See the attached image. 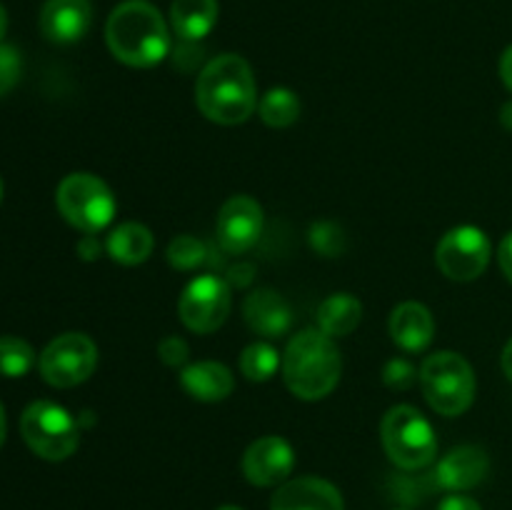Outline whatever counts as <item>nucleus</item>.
Instances as JSON below:
<instances>
[{"instance_id": "f257e3e1", "label": "nucleus", "mask_w": 512, "mask_h": 510, "mask_svg": "<svg viewBox=\"0 0 512 510\" xmlns=\"http://www.w3.org/2000/svg\"><path fill=\"white\" fill-rule=\"evenodd\" d=\"M195 103L213 123H245L258 108V88L248 60L233 53L210 60L195 83Z\"/></svg>"}, {"instance_id": "f03ea898", "label": "nucleus", "mask_w": 512, "mask_h": 510, "mask_svg": "<svg viewBox=\"0 0 512 510\" xmlns=\"http://www.w3.org/2000/svg\"><path fill=\"white\" fill-rule=\"evenodd\" d=\"M108 48L130 68H153L170 53V30L160 10L148 0H125L105 25Z\"/></svg>"}, {"instance_id": "7ed1b4c3", "label": "nucleus", "mask_w": 512, "mask_h": 510, "mask_svg": "<svg viewBox=\"0 0 512 510\" xmlns=\"http://www.w3.org/2000/svg\"><path fill=\"white\" fill-rule=\"evenodd\" d=\"M343 360L338 345L323 330H303L288 343L283 355V378L300 400H320L333 393Z\"/></svg>"}, {"instance_id": "20e7f679", "label": "nucleus", "mask_w": 512, "mask_h": 510, "mask_svg": "<svg viewBox=\"0 0 512 510\" xmlns=\"http://www.w3.org/2000/svg\"><path fill=\"white\" fill-rule=\"evenodd\" d=\"M420 388L430 408L440 415H463L475 400V373L468 360L450 350L425 358L420 368Z\"/></svg>"}, {"instance_id": "39448f33", "label": "nucleus", "mask_w": 512, "mask_h": 510, "mask_svg": "<svg viewBox=\"0 0 512 510\" xmlns=\"http://www.w3.org/2000/svg\"><path fill=\"white\" fill-rule=\"evenodd\" d=\"M380 438L388 458L403 470H420L430 465L438 453V438L433 425L420 410L410 405H395L380 425Z\"/></svg>"}, {"instance_id": "423d86ee", "label": "nucleus", "mask_w": 512, "mask_h": 510, "mask_svg": "<svg viewBox=\"0 0 512 510\" xmlns=\"http://www.w3.org/2000/svg\"><path fill=\"white\" fill-rule=\"evenodd\" d=\"M55 203L60 215L85 235L100 233L115 218L113 190L98 175L73 173L63 178L55 193Z\"/></svg>"}, {"instance_id": "0eeeda50", "label": "nucleus", "mask_w": 512, "mask_h": 510, "mask_svg": "<svg viewBox=\"0 0 512 510\" xmlns=\"http://www.w3.org/2000/svg\"><path fill=\"white\" fill-rule=\"evenodd\" d=\"M20 433L35 455L53 463L70 458L80 443V430L73 415L50 400H35L23 410Z\"/></svg>"}, {"instance_id": "6e6552de", "label": "nucleus", "mask_w": 512, "mask_h": 510, "mask_svg": "<svg viewBox=\"0 0 512 510\" xmlns=\"http://www.w3.org/2000/svg\"><path fill=\"white\" fill-rule=\"evenodd\" d=\"M98 348L83 333H63L40 353V375L53 388H75L93 375Z\"/></svg>"}, {"instance_id": "1a4fd4ad", "label": "nucleus", "mask_w": 512, "mask_h": 510, "mask_svg": "<svg viewBox=\"0 0 512 510\" xmlns=\"http://www.w3.org/2000/svg\"><path fill=\"white\" fill-rule=\"evenodd\" d=\"M490 255H493V248H490L488 235L475 225H460L443 235L435 248V263L443 270L445 278L468 283L488 270Z\"/></svg>"}, {"instance_id": "9d476101", "label": "nucleus", "mask_w": 512, "mask_h": 510, "mask_svg": "<svg viewBox=\"0 0 512 510\" xmlns=\"http://www.w3.org/2000/svg\"><path fill=\"white\" fill-rule=\"evenodd\" d=\"M230 288L218 275H200L185 285L178 300V315L193 333H213L230 313Z\"/></svg>"}, {"instance_id": "9b49d317", "label": "nucleus", "mask_w": 512, "mask_h": 510, "mask_svg": "<svg viewBox=\"0 0 512 510\" xmlns=\"http://www.w3.org/2000/svg\"><path fill=\"white\" fill-rule=\"evenodd\" d=\"M218 243L225 253H248L263 233V208L250 195H233L225 200L215 223Z\"/></svg>"}, {"instance_id": "f8f14e48", "label": "nucleus", "mask_w": 512, "mask_h": 510, "mask_svg": "<svg viewBox=\"0 0 512 510\" xmlns=\"http://www.w3.org/2000/svg\"><path fill=\"white\" fill-rule=\"evenodd\" d=\"M295 453L288 440L278 435H265L255 440L243 455V473L258 488H273L283 485L288 475L293 473Z\"/></svg>"}, {"instance_id": "ddd939ff", "label": "nucleus", "mask_w": 512, "mask_h": 510, "mask_svg": "<svg viewBox=\"0 0 512 510\" xmlns=\"http://www.w3.org/2000/svg\"><path fill=\"white\" fill-rule=\"evenodd\" d=\"M270 510H345L343 495L323 478L285 480L270 498Z\"/></svg>"}, {"instance_id": "4468645a", "label": "nucleus", "mask_w": 512, "mask_h": 510, "mask_svg": "<svg viewBox=\"0 0 512 510\" xmlns=\"http://www.w3.org/2000/svg\"><path fill=\"white\" fill-rule=\"evenodd\" d=\"M90 23H93L90 0H45L40 10V30L50 43H75L88 33Z\"/></svg>"}, {"instance_id": "2eb2a0df", "label": "nucleus", "mask_w": 512, "mask_h": 510, "mask_svg": "<svg viewBox=\"0 0 512 510\" xmlns=\"http://www.w3.org/2000/svg\"><path fill=\"white\" fill-rule=\"evenodd\" d=\"M488 470L490 458L483 448H478V445H458L440 460L433 478L438 488L450 490V493H463V490L483 483Z\"/></svg>"}, {"instance_id": "dca6fc26", "label": "nucleus", "mask_w": 512, "mask_h": 510, "mask_svg": "<svg viewBox=\"0 0 512 510\" xmlns=\"http://www.w3.org/2000/svg\"><path fill=\"white\" fill-rule=\"evenodd\" d=\"M243 315L250 330L258 335H265V338H280V335H285L290 328V320H293L290 318L288 303L270 288H260L255 293H250L245 298Z\"/></svg>"}, {"instance_id": "f3484780", "label": "nucleus", "mask_w": 512, "mask_h": 510, "mask_svg": "<svg viewBox=\"0 0 512 510\" xmlns=\"http://www.w3.org/2000/svg\"><path fill=\"white\" fill-rule=\"evenodd\" d=\"M390 335L395 345H400L408 353H420L433 343L435 320L430 310L420 303H403L390 315Z\"/></svg>"}, {"instance_id": "a211bd4d", "label": "nucleus", "mask_w": 512, "mask_h": 510, "mask_svg": "<svg viewBox=\"0 0 512 510\" xmlns=\"http://www.w3.org/2000/svg\"><path fill=\"white\" fill-rule=\"evenodd\" d=\"M180 385L185 393L193 395L195 400L203 403H218L233 393L235 378L230 368L215 360H203V363H193L180 373Z\"/></svg>"}, {"instance_id": "6ab92c4d", "label": "nucleus", "mask_w": 512, "mask_h": 510, "mask_svg": "<svg viewBox=\"0 0 512 510\" xmlns=\"http://www.w3.org/2000/svg\"><path fill=\"white\" fill-rule=\"evenodd\" d=\"M218 23V0H173L170 25L185 43L203 40Z\"/></svg>"}, {"instance_id": "aec40b11", "label": "nucleus", "mask_w": 512, "mask_h": 510, "mask_svg": "<svg viewBox=\"0 0 512 510\" xmlns=\"http://www.w3.org/2000/svg\"><path fill=\"white\" fill-rule=\"evenodd\" d=\"M360 318H363V305L350 293L330 295L318 308V328L330 338L350 335L360 325Z\"/></svg>"}, {"instance_id": "412c9836", "label": "nucleus", "mask_w": 512, "mask_h": 510, "mask_svg": "<svg viewBox=\"0 0 512 510\" xmlns=\"http://www.w3.org/2000/svg\"><path fill=\"white\" fill-rule=\"evenodd\" d=\"M105 248L115 263L140 265L153 253V233L140 223H123L108 235Z\"/></svg>"}, {"instance_id": "4be33fe9", "label": "nucleus", "mask_w": 512, "mask_h": 510, "mask_svg": "<svg viewBox=\"0 0 512 510\" xmlns=\"http://www.w3.org/2000/svg\"><path fill=\"white\" fill-rule=\"evenodd\" d=\"M258 113L263 123L270 125V128H288V125L298 120L300 100L293 90L273 88L260 98Z\"/></svg>"}, {"instance_id": "5701e85b", "label": "nucleus", "mask_w": 512, "mask_h": 510, "mask_svg": "<svg viewBox=\"0 0 512 510\" xmlns=\"http://www.w3.org/2000/svg\"><path fill=\"white\" fill-rule=\"evenodd\" d=\"M283 365L278 350L270 343H253L240 355V373L253 383H265L275 375V370Z\"/></svg>"}, {"instance_id": "b1692460", "label": "nucleus", "mask_w": 512, "mask_h": 510, "mask_svg": "<svg viewBox=\"0 0 512 510\" xmlns=\"http://www.w3.org/2000/svg\"><path fill=\"white\" fill-rule=\"evenodd\" d=\"M35 363V350L30 343L15 335H0V375L3 378H23Z\"/></svg>"}, {"instance_id": "393cba45", "label": "nucleus", "mask_w": 512, "mask_h": 510, "mask_svg": "<svg viewBox=\"0 0 512 510\" xmlns=\"http://www.w3.org/2000/svg\"><path fill=\"white\" fill-rule=\"evenodd\" d=\"M203 255H205V245L200 243L198 238H193V235H178L168 248L170 265L180 270H190L198 263H203Z\"/></svg>"}, {"instance_id": "a878e982", "label": "nucleus", "mask_w": 512, "mask_h": 510, "mask_svg": "<svg viewBox=\"0 0 512 510\" xmlns=\"http://www.w3.org/2000/svg\"><path fill=\"white\" fill-rule=\"evenodd\" d=\"M23 73V60H20L18 48L8 43H0V98L15 88Z\"/></svg>"}, {"instance_id": "bb28decb", "label": "nucleus", "mask_w": 512, "mask_h": 510, "mask_svg": "<svg viewBox=\"0 0 512 510\" xmlns=\"http://www.w3.org/2000/svg\"><path fill=\"white\" fill-rule=\"evenodd\" d=\"M310 240H313V248L320 250L323 255H338L343 250V235L330 223L315 225Z\"/></svg>"}, {"instance_id": "cd10ccee", "label": "nucleus", "mask_w": 512, "mask_h": 510, "mask_svg": "<svg viewBox=\"0 0 512 510\" xmlns=\"http://www.w3.org/2000/svg\"><path fill=\"white\" fill-rule=\"evenodd\" d=\"M188 355H190L188 343H185L183 338H175V335H170V338L160 340L158 358L163 360L165 365H170V368H178V365H185Z\"/></svg>"}, {"instance_id": "c85d7f7f", "label": "nucleus", "mask_w": 512, "mask_h": 510, "mask_svg": "<svg viewBox=\"0 0 512 510\" xmlns=\"http://www.w3.org/2000/svg\"><path fill=\"white\" fill-rule=\"evenodd\" d=\"M413 380L415 368L410 363H405V360H393V363H388V368H385V383H388L390 388L405 390L413 385Z\"/></svg>"}, {"instance_id": "c756f323", "label": "nucleus", "mask_w": 512, "mask_h": 510, "mask_svg": "<svg viewBox=\"0 0 512 510\" xmlns=\"http://www.w3.org/2000/svg\"><path fill=\"white\" fill-rule=\"evenodd\" d=\"M438 510H483V508H480L478 500L468 498V495L453 493V495H448V498L440 500Z\"/></svg>"}, {"instance_id": "7c9ffc66", "label": "nucleus", "mask_w": 512, "mask_h": 510, "mask_svg": "<svg viewBox=\"0 0 512 510\" xmlns=\"http://www.w3.org/2000/svg\"><path fill=\"white\" fill-rule=\"evenodd\" d=\"M498 260H500V268H503L505 278H508L510 283H512V233L505 235L503 243H500Z\"/></svg>"}, {"instance_id": "2f4dec72", "label": "nucleus", "mask_w": 512, "mask_h": 510, "mask_svg": "<svg viewBox=\"0 0 512 510\" xmlns=\"http://www.w3.org/2000/svg\"><path fill=\"white\" fill-rule=\"evenodd\" d=\"M500 78H503L505 88L512 93V45L505 50L503 58H500Z\"/></svg>"}, {"instance_id": "473e14b6", "label": "nucleus", "mask_w": 512, "mask_h": 510, "mask_svg": "<svg viewBox=\"0 0 512 510\" xmlns=\"http://www.w3.org/2000/svg\"><path fill=\"white\" fill-rule=\"evenodd\" d=\"M78 253L83 255V258H95V255L100 253V245H98V240H95V235H85V238L80 240Z\"/></svg>"}, {"instance_id": "72a5a7b5", "label": "nucleus", "mask_w": 512, "mask_h": 510, "mask_svg": "<svg viewBox=\"0 0 512 510\" xmlns=\"http://www.w3.org/2000/svg\"><path fill=\"white\" fill-rule=\"evenodd\" d=\"M503 373L508 375V380H512V338L503 350Z\"/></svg>"}, {"instance_id": "f704fd0d", "label": "nucleus", "mask_w": 512, "mask_h": 510, "mask_svg": "<svg viewBox=\"0 0 512 510\" xmlns=\"http://www.w3.org/2000/svg\"><path fill=\"white\" fill-rule=\"evenodd\" d=\"M500 123H503V128L512 130V100L510 103H505L503 110H500Z\"/></svg>"}, {"instance_id": "c9c22d12", "label": "nucleus", "mask_w": 512, "mask_h": 510, "mask_svg": "<svg viewBox=\"0 0 512 510\" xmlns=\"http://www.w3.org/2000/svg\"><path fill=\"white\" fill-rule=\"evenodd\" d=\"M5 30H8V13H5L3 3H0V38L5 35Z\"/></svg>"}, {"instance_id": "e433bc0d", "label": "nucleus", "mask_w": 512, "mask_h": 510, "mask_svg": "<svg viewBox=\"0 0 512 510\" xmlns=\"http://www.w3.org/2000/svg\"><path fill=\"white\" fill-rule=\"evenodd\" d=\"M5 443V410H3V403H0V448H3Z\"/></svg>"}, {"instance_id": "4c0bfd02", "label": "nucleus", "mask_w": 512, "mask_h": 510, "mask_svg": "<svg viewBox=\"0 0 512 510\" xmlns=\"http://www.w3.org/2000/svg\"><path fill=\"white\" fill-rule=\"evenodd\" d=\"M220 510H243V508H238V505H225V508H220Z\"/></svg>"}, {"instance_id": "58836bf2", "label": "nucleus", "mask_w": 512, "mask_h": 510, "mask_svg": "<svg viewBox=\"0 0 512 510\" xmlns=\"http://www.w3.org/2000/svg\"><path fill=\"white\" fill-rule=\"evenodd\" d=\"M0 200H3V180H0Z\"/></svg>"}]
</instances>
